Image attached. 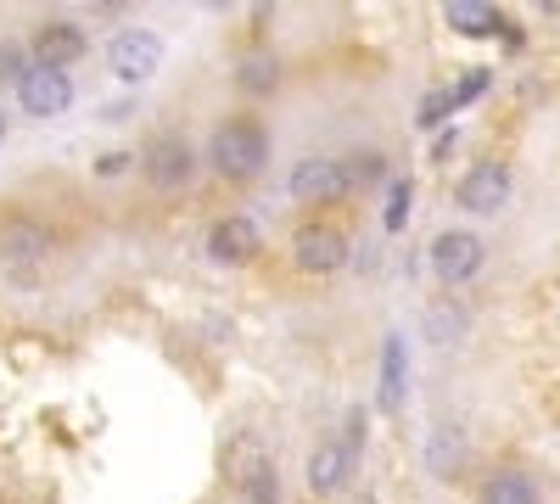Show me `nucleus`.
Masks as SVG:
<instances>
[{
	"instance_id": "1",
	"label": "nucleus",
	"mask_w": 560,
	"mask_h": 504,
	"mask_svg": "<svg viewBox=\"0 0 560 504\" xmlns=\"http://www.w3.org/2000/svg\"><path fill=\"white\" fill-rule=\"evenodd\" d=\"M224 471L236 482V493L247 504H280V471H275V454L258 432H236L224 454Z\"/></svg>"
},
{
	"instance_id": "2",
	"label": "nucleus",
	"mask_w": 560,
	"mask_h": 504,
	"mask_svg": "<svg viewBox=\"0 0 560 504\" xmlns=\"http://www.w3.org/2000/svg\"><path fill=\"white\" fill-rule=\"evenodd\" d=\"M264 157H269V134H264L258 124L230 118V124L213 129V168H219L224 179H253V174L264 168Z\"/></svg>"
},
{
	"instance_id": "3",
	"label": "nucleus",
	"mask_w": 560,
	"mask_h": 504,
	"mask_svg": "<svg viewBox=\"0 0 560 504\" xmlns=\"http://www.w3.org/2000/svg\"><path fill=\"white\" fill-rule=\"evenodd\" d=\"M45 258H51V231L34 219H7L0 224V263L18 286H34L45 274Z\"/></svg>"
},
{
	"instance_id": "4",
	"label": "nucleus",
	"mask_w": 560,
	"mask_h": 504,
	"mask_svg": "<svg viewBox=\"0 0 560 504\" xmlns=\"http://www.w3.org/2000/svg\"><path fill=\"white\" fill-rule=\"evenodd\" d=\"M107 68L118 84H147L163 68V34L152 28H118L107 45Z\"/></svg>"
},
{
	"instance_id": "5",
	"label": "nucleus",
	"mask_w": 560,
	"mask_h": 504,
	"mask_svg": "<svg viewBox=\"0 0 560 504\" xmlns=\"http://www.w3.org/2000/svg\"><path fill=\"white\" fill-rule=\"evenodd\" d=\"M427 263H432V274H438L443 286H471L477 274H482V263H488V247H482V236H471V231H443V236L432 242Z\"/></svg>"
},
{
	"instance_id": "6",
	"label": "nucleus",
	"mask_w": 560,
	"mask_h": 504,
	"mask_svg": "<svg viewBox=\"0 0 560 504\" xmlns=\"http://www.w3.org/2000/svg\"><path fill=\"white\" fill-rule=\"evenodd\" d=\"M191 168H197V152L185 134L163 129L152 134V146H147V186L152 191H179V186H191Z\"/></svg>"
},
{
	"instance_id": "7",
	"label": "nucleus",
	"mask_w": 560,
	"mask_h": 504,
	"mask_svg": "<svg viewBox=\"0 0 560 504\" xmlns=\"http://www.w3.org/2000/svg\"><path fill=\"white\" fill-rule=\"evenodd\" d=\"M18 96H23V113L28 118H62L68 107H73V79H68V68H45V62H34L28 68V79L18 84Z\"/></svg>"
},
{
	"instance_id": "8",
	"label": "nucleus",
	"mask_w": 560,
	"mask_h": 504,
	"mask_svg": "<svg viewBox=\"0 0 560 504\" xmlns=\"http://www.w3.org/2000/svg\"><path fill=\"white\" fill-rule=\"evenodd\" d=\"M353 186V168L342 163V157H325V152H314V157H298L292 163V179H287V191L292 197H342Z\"/></svg>"
},
{
	"instance_id": "9",
	"label": "nucleus",
	"mask_w": 560,
	"mask_h": 504,
	"mask_svg": "<svg viewBox=\"0 0 560 504\" xmlns=\"http://www.w3.org/2000/svg\"><path fill=\"white\" fill-rule=\"evenodd\" d=\"M292 258L308 274H337L348 263V236L337 231V224H303L298 242H292Z\"/></svg>"
},
{
	"instance_id": "10",
	"label": "nucleus",
	"mask_w": 560,
	"mask_h": 504,
	"mask_svg": "<svg viewBox=\"0 0 560 504\" xmlns=\"http://www.w3.org/2000/svg\"><path fill=\"white\" fill-rule=\"evenodd\" d=\"M454 197H459V208H465V213H499V208L510 202V168H504V163H493V157H488V163H477L471 174L459 179V191H454Z\"/></svg>"
},
{
	"instance_id": "11",
	"label": "nucleus",
	"mask_w": 560,
	"mask_h": 504,
	"mask_svg": "<svg viewBox=\"0 0 560 504\" xmlns=\"http://www.w3.org/2000/svg\"><path fill=\"white\" fill-rule=\"evenodd\" d=\"M84 51H90V39H84L79 23L51 17V23H39V34H34V57H39L45 68H68V62H79Z\"/></svg>"
},
{
	"instance_id": "12",
	"label": "nucleus",
	"mask_w": 560,
	"mask_h": 504,
	"mask_svg": "<svg viewBox=\"0 0 560 504\" xmlns=\"http://www.w3.org/2000/svg\"><path fill=\"white\" fill-rule=\"evenodd\" d=\"M348 471H353V454H348V443L342 437H325L314 454H308V488L325 499V493H337L342 482H348Z\"/></svg>"
},
{
	"instance_id": "13",
	"label": "nucleus",
	"mask_w": 560,
	"mask_h": 504,
	"mask_svg": "<svg viewBox=\"0 0 560 504\" xmlns=\"http://www.w3.org/2000/svg\"><path fill=\"white\" fill-rule=\"evenodd\" d=\"M208 253H213L219 263H247V258L258 253V224H253L247 213L219 219V224H213V236H208Z\"/></svg>"
},
{
	"instance_id": "14",
	"label": "nucleus",
	"mask_w": 560,
	"mask_h": 504,
	"mask_svg": "<svg viewBox=\"0 0 560 504\" xmlns=\"http://www.w3.org/2000/svg\"><path fill=\"white\" fill-rule=\"evenodd\" d=\"M404 392H409L404 337H398V331H387V342H382V387H376V403L387 409V415H398V409H404Z\"/></svg>"
},
{
	"instance_id": "15",
	"label": "nucleus",
	"mask_w": 560,
	"mask_h": 504,
	"mask_svg": "<svg viewBox=\"0 0 560 504\" xmlns=\"http://www.w3.org/2000/svg\"><path fill=\"white\" fill-rule=\"evenodd\" d=\"M544 493H538V482L527 477V471H516V466H499L488 482H482V504H538Z\"/></svg>"
},
{
	"instance_id": "16",
	"label": "nucleus",
	"mask_w": 560,
	"mask_h": 504,
	"mask_svg": "<svg viewBox=\"0 0 560 504\" xmlns=\"http://www.w3.org/2000/svg\"><path fill=\"white\" fill-rule=\"evenodd\" d=\"M427 466H432V477H454L465 466V437L448 432V426H438L432 443H427Z\"/></svg>"
},
{
	"instance_id": "17",
	"label": "nucleus",
	"mask_w": 560,
	"mask_h": 504,
	"mask_svg": "<svg viewBox=\"0 0 560 504\" xmlns=\"http://www.w3.org/2000/svg\"><path fill=\"white\" fill-rule=\"evenodd\" d=\"M275 79H280V62H275L269 51H253V57L236 68V90H242V96H269Z\"/></svg>"
},
{
	"instance_id": "18",
	"label": "nucleus",
	"mask_w": 560,
	"mask_h": 504,
	"mask_svg": "<svg viewBox=\"0 0 560 504\" xmlns=\"http://www.w3.org/2000/svg\"><path fill=\"white\" fill-rule=\"evenodd\" d=\"M448 28H459V34H493L499 12L482 7V0H454V7H448Z\"/></svg>"
},
{
	"instance_id": "19",
	"label": "nucleus",
	"mask_w": 560,
	"mask_h": 504,
	"mask_svg": "<svg viewBox=\"0 0 560 504\" xmlns=\"http://www.w3.org/2000/svg\"><path fill=\"white\" fill-rule=\"evenodd\" d=\"M409 208H415V186H409V179H393V191H387V231L393 236L409 224Z\"/></svg>"
},
{
	"instance_id": "20",
	"label": "nucleus",
	"mask_w": 560,
	"mask_h": 504,
	"mask_svg": "<svg viewBox=\"0 0 560 504\" xmlns=\"http://www.w3.org/2000/svg\"><path fill=\"white\" fill-rule=\"evenodd\" d=\"M28 51H23V45L18 39H7V45H0V84H23L28 79Z\"/></svg>"
},
{
	"instance_id": "21",
	"label": "nucleus",
	"mask_w": 560,
	"mask_h": 504,
	"mask_svg": "<svg viewBox=\"0 0 560 504\" xmlns=\"http://www.w3.org/2000/svg\"><path fill=\"white\" fill-rule=\"evenodd\" d=\"M459 319H465V314H459L454 303H438V308H432V342H448V337H459V331H465Z\"/></svg>"
},
{
	"instance_id": "22",
	"label": "nucleus",
	"mask_w": 560,
	"mask_h": 504,
	"mask_svg": "<svg viewBox=\"0 0 560 504\" xmlns=\"http://www.w3.org/2000/svg\"><path fill=\"white\" fill-rule=\"evenodd\" d=\"M364 432H370V415H364V403H353V409H348V426H342L348 454H359V448H364Z\"/></svg>"
},
{
	"instance_id": "23",
	"label": "nucleus",
	"mask_w": 560,
	"mask_h": 504,
	"mask_svg": "<svg viewBox=\"0 0 560 504\" xmlns=\"http://www.w3.org/2000/svg\"><path fill=\"white\" fill-rule=\"evenodd\" d=\"M0 141H7V113H0Z\"/></svg>"
},
{
	"instance_id": "24",
	"label": "nucleus",
	"mask_w": 560,
	"mask_h": 504,
	"mask_svg": "<svg viewBox=\"0 0 560 504\" xmlns=\"http://www.w3.org/2000/svg\"><path fill=\"white\" fill-rule=\"evenodd\" d=\"M364 504H376V499H364Z\"/></svg>"
}]
</instances>
